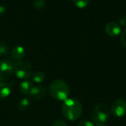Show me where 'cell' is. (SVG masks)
<instances>
[{
    "label": "cell",
    "mask_w": 126,
    "mask_h": 126,
    "mask_svg": "<svg viewBox=\"0 0 126 126\" xmlns=\"http://www.w3.org/2000/svg\"><path fill=\"white\" fill-rule=\"evenodd\" d=\"M45 78H46L45 74L41 71H37L32 74V79L34 82H36V83L43 82Z\"/></svg>",
    "instance_id": "12"
},
{
    "label": "cell",
    "mask_w": 126,
    "mask_h": 126,
    "mask_svg": "<svg viewBox=\"0 0 126 126\" xmlns=\"http://www.w3.org/2000/svg\"><path fill=\"white\" fill-rule=\"evenodd\" d=\"M4 11H5V8H4V7H3V6L0 5V15L3 14V13H4Z\"/></svg>",
    "instance_id": "21"
},
{
    "label": "cell",
    "mask_w": 126,
    "mask_h": 126,
    "mask_svg": "<svg viewBox=\"0 0 126 126\" xmlns=\"http://www.w3.org/2000/svg\"><path fill=\"white\" fill-rule=\"evenodd\" d=\"M32 71V64L27 59L18 60L13 65V73L21 79H27L31 76Z\"/></svg>",
    "instance_id": "4"
},
{
    "label": "cell",
    "mask_w": 126,
    "mask_h": 126,
    "mask_svg": "<svg viewBox=\"0 0 126 126\" xmlns=\"http://www.w3.org/2000/svg\"><path fill=\"white\" fill-rule=\"evenodd\" d=\"M75 6L79 8H84L87 7L89 4L90 0H72Z\"/></svg>",
    "instance_id": "14"
},
{
    "label": "cell",
    "mask_w": 126,
    "mask_h": 126,
    "mask_svg": "<svg viewBox=\"0 0 126 126\" xmlns=\"http://www.w3.org/2000/svg\"><path fill=\"white\" fill-rule=\"evenodd\" d=\"M111 110L108 105L103 102H100L96 105L91 113V117L92 120L96 124L106 123L110 117Z\"/></svg>",
    "instance_id": "3"
},
{
    "label": "cell",
    "mask_w": 126,
    "mask_h": 126,
    "mask_svg": "<svg viewBox=\"0 0 126 126\" xmlns=\"http://www.w3.org/2000/svg\"><path fill=\"white\" fill-rule=\"evenodd\" d=\"M120 25L124 27H126V16H122L120 19Z\"/></svg>",
    "instance_id": "20"
},
{
    "label": "cell",
    "mask_w": 126,
    "mask_h": 126,
    "mask_svg": "<svg viewBox=\"0 0 126 126\" xmlns=\"http://www.w3.org/2000/svg\"><path fill=\"white\" fill-rule=\"evenodd\" d=\"M61 112L65 119L70 121H75L81 117L83 106L78 100L75 98H68L62 105Z\"/></svg>",
    "instance_id": "1"
},
{
    "label": "cell",
    "mask_w": 126,
    "mask_h": 126,
    "mask_svg": "<svg viewBox=\"0 0 126 126\" xmlns=\"http://www.w3.org/2000/svg\"><path fill=\"white\" fill-rule=\"evenodd\" d=\"M50 96L57 101H65L68 99L70 93L69 85L62 79H55L52 81L49 88Z\"/></svg>",
    "instance_id": "2"
},
{
    "label": "cell",
    "mask_w": 126,
    "mask_h": 126,
    "mask_svg": "<svg viewBox=\"0 0 126 126\" xmlns=\"http://www.w3.org/2000/svg\"><path fill=\"white\" fill-rule=\"evenodd\" d=\"M120 42L122 43V45L126 48V29H125L120 36Z\"/></svg>",
    "instance_id": "18"
},
{
    "label": "cell",
    "mask_w": 126,
    "mask_h": 126,
    "mask_svg": "<svg viewBox=\"0 0 126 126\" xmlns=\"http://www.w3.org/2000/svg\"><path fill=\"white\" fill-rule=\"evenodd\" d=\"M34 1H37V0H34Z\"/></svg>",
    "instance_id": "23"
},
{
    "label": "cell",
    "mask_w": 126,
    "mask_h": 126,
    "mask_svg": "<svg viewBox=\"0 0 126 126\" xmlns=\"http://www.w3.org/2000/svg\"><path fill=\"white\" fill-rule=\"evenodd\" d=\"M0 82H1V81H0Z\"/></svg>",
    "instance_id": "24"
},
{
    "label": "cell",
    "mask_w": 126,
    "mask_h": 126,
    "mask_svg": "<svg viewBox=\"0 0 126 126\" xmlns=\"http://www.w3.org/2000/svg\"><path fill=\"white\" fill-rule=\"evenodd\" d=\"M12 57L15 60H21L24 58L25 55V50L23 47L21 46H16L13 48L12 52H11Z\"/></svg>",
    "instance_id": "11"
},
{
    "label": "cell",
    "mask_w": 126,
    "mask_h": 126,
    "mask_svg": "<svg viewBox=\"0 0 126 126\" xmlns=\"http://www.w3.org/2000/svg\"><path fill=\"white\" fill-rule=\"evenodd\" d=\"M12 92V86L10 83L5 82H0V100L6 99Z\"/></svg>",
    "instance_id": "9"
},
{
    "label": "cell",
    "mask_w": 126,
    "mask_h": 126,
    "mask_svg": "<svg viewBox=\"0 0 126 126\" xmlns=\"http://www.w3.org/2000/svg\"><path fill=\"white\" fill-rule=\"evenodd\" d=\"M13 73V65L7 59H0V81L9 79Z\"/></svg>",
    "instance_id": "5"
},
{
    "label": "cell",
    "mask_w": 126,
    "mask_h": 126,
    "mask_svg": "<svg viewBox=\"0 0 126 126\" xmlns=\"http://www.w3.org/2000/svg\"><path fill=\"white\" fill-rule=\"evenodd\" d=\"M30 101L27 98H22L18 102V108L21 111H27L30 108Z\"/></svg>",
    "instance_id": "13"
},
{
    "label": "cell",
    "mask_w": 126,
    "mask_h": 126,
    "mask_svg": "<svg viewBox=\"0 0 126 126\" xmlns=\"http://www.w3.org/2000/svg\"><path fill=\"white\" fill-rule=\"evenodd\" d=\"M8 51V47L7 45L3 42L0 41V56H3L4 54H6Z\"/></svg>",
    "instance_id": "16"
},
{
    "label": "cell",
    "mask_w": 126,
    "mask_h": 126,
    "mask_svg": "<svg viewBox=\"0 0 126 126\" xmlns=\"http://www.w3.org/2000/svg\"><path fill=\"white\" fill-rule=\"evenodd\" d=\"M33 7L35 9L38 10H41L45 7V1L44 0H37L34 1L33 2Z\"/></svg>",
    "instance_id": "15"
},
{
    "label": "cell",
    "mask_w": 126,
    "mask_h": 126,
    "mask_svg": "<svg viewBox=\"0 0 126 126\" xmlns=\"http://www.w3.org/2000/svg\"><path fill=\"white\" fill-rule=\"evenodd\" d=\"M52 126H67L66 123L63 120H58L55 121V123L52 124Z\"/></svg>",
    "instance_id": "19"
},
{
    "label": "cell",
    "mask_w": 126,
    "mask_h": 126,
    "mask_svg": "<svg viewBox=\"0 0 126 126\" xmlns=\"http://www.w3.org/2000/svg\"><path fill=\"white\" fill-rule=\"evenodd\" d=\"M47 92V90L45 86H44L43 85H37L35 86V85L33 86L29 95L32 99L35 100H39L43 99L46 96Z\"/></svg>",
    "instance_id": "7"
},
{
    "label": "cell",
    "mask_w": 126,
    "mask_h": 126,
    "mask_svg": "<svg viewBox=\"0 0 126 126\" xmlns=\"http://www.w3.org/2000/svg\"><path fill=\"white\" fill-rule=\"evenodd\" d=\"M111 111L114 116L122 117L126 114V101L123 99H118L114 101L111 106Z\"/></svg>",
    "instance_id": "6"
},
{
    "label": "cell",
    "mask_w": 126,
    "mask_h": 126,
    "mask_svg": "<svg viewBox=\"0 0 126 126\" xmlns=\"http://www.w3.org/2000/svg\"><path fill=\"white\" fill-rule=\"evenodd\" d=\"M105 30H106V34L109 36L116 37L118 35H120V33L121 32V27L118 23H117L115 22H109L106 25Z\"/></svg>",
    "instance_id": "8"
},
{
    "label": "cell",
    "mask_w": 126,
    "mask_h": 126,
    "mask_svg": "<svg viewBox=\"0 0 126 126\" xmlns=\"http://www.w3.org/2000/svg\"><path fill=\"white\" fill-rule=\"evenodd\" d=\"M78 126H94V125L92 121L89 120H81L78 123Z\"/></svg>",
    "instance_id": "17"
},
{
    "label": "cell",
    "mask_w": 126,
    "mask_h": 126,
    "mask_svg": "<svg viewBox=\"0 0 126 126\" xmlns=\"http://www.w3.org/2000/svg\"><path fill=\"white\" fill-rule=\"evenodd\" d=\"M33 86H34V85L32 81L26 79L21 82L20 86H19V91L21 94L27 95L30 94V92L31 91Z\"/></svg>",
    "instance_id": "10"
},
{
    "label": "cell",
    "mask_w": 126,
    "mask_h": 126,
    "mask_svg": "<svg viewBox=\"0 0 126 126\" xmlns=\"http://www.w3.org/2000/svg\"><path fill=\"white\" fill-rule=\"evenodd\" d=\"M96 126H107L105 123H102V124H97Z\"/></svg>",
    "instance_id": "22"
}]
</instances>
